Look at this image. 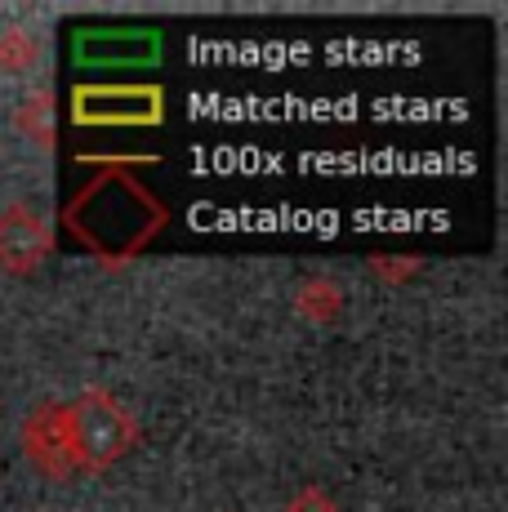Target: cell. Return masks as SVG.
<instances>
[{
	"label": "cell",
	"instance_id": "1",
	"mask_svg": "<svg viewBox=\"0 0 508 512\" xmlns=\"http://www.w3.org/2000/svg\"><path fill=\"white\" fill-rule=\"evenodd\" d=\"M67 432H72V464L103 472L107 464H116V459L130 450L134 419L125 415V406H116L107 392L90 388L76 401L72 415H67Z\"/></svg>",
	"mask_w": 508,
	"mask_h": 512
},
{
	"label": "cell",
	"instance_id": "2",
	"mask_svg": "<svg viewBox=\"0 0 508 512\" xmlns=\"http://www.w3.org/2000/svg\"><path fill=\"white\" fill-rule=\"evenodd\" d=\"M50 250V232L32 210L0 214V263L14 272H32Z\"/></svg>",
	"mask_w": 508,
	"mask_h": 512
},
{
	"label": "cell",
	"instance_id": "3",
	"mask_svg": "<svg viewBox=\"0 0 508 512\" xmlns=\"http://www.w3.org/2000/svg\"><path fill=\"white\" fill-rule=\"evenodd\" d=\"M27 446H32L36 464L50 468V472H63L72 464V432H67L63 410H45V432L32 423V428H27Z\"/></svg>",
	"mask_w": 508,
	"mask_h": 512
},
{
	"label": "cell",
	"instance_id": "4",
	"mask_svg": "<svg viewBox=\"0 0 508 512\" xmlns=\"http://www.w3.org/2000/svg\"><path fill=\"white\" fill-rule=\"evenodd\" d=\"M290 512H335V508H330V499H326V495L308 490V495H299L295 504H290Z\"/></svg>",
	"mask_w": 508,
	"mask_h": 512
}]
</instances>
